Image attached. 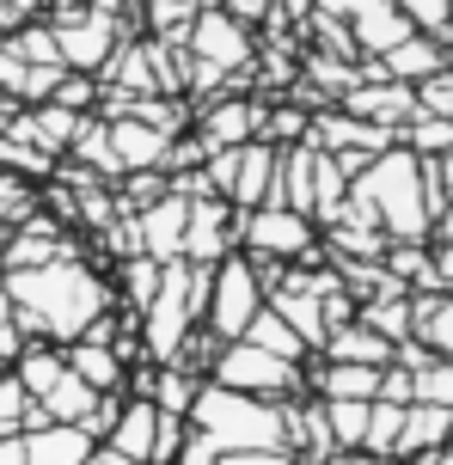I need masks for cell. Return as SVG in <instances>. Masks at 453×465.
<instances>
[{
  "instance_id": "cell-12",
  "label": "cell",
  "mask_w": 453,
  "mask_h": 465,
  "mask_svg": "<svg viewBox=\"0 0 453 465\" xmlns=\"http://www.w3.org/2000/svg\"><path fill=\"white\" fill-rule=\"evenodd\" d=\"M184 221H191V196H160L142 209V227H135V245L153 263H172L184 257Z\"/></svg>"
},
{
  "instance_id": "cell-23",
  "label": "cell",
  "mask_w": 453,
  "mask_h": 465,
  "mask_svg": "<svg viewBox=\"0 0 453 465\" xmlns=\"http://www.w3.org/2000/svg\"><path fill=\"white\" fill-rule=\"evenodd\" d=\"M80 123H86V116H80V111H68V104H44V111L19 116L13 129H19L25 141H37V153H62V147H74Z\"/></svg>"
},
{
  "instance_id": "cell-25",
  "label": "cell",
  "mask_w": 453,
  "mask_h": 465,
  "mask_svg": "<svg viewBox=\"0 0 453 465\" xmlns=\"http://www.w3.org/2000/svg\"><path fill=\"white\" fill-rule=\"evenodd\" d=\"M368 404H374V398H325V404H319L337 453H356L361 447V435H368Z\"/></svg>"
},
{
  "instance_id": "cell-4",
  "label": "cell",
  "mask_w": 453,
  "mask_h": 465,
  "mask_svg": "<svg viewBox=\"0 0 453 465\" xmlns=\"http://www.w3.org/2000/svg\"><path fill=\"white\" fill-rule=\"evenodd\" d=\"M263 301H270V288H263L258 263L251 257L227 252L215 263V276H209V337H221V343H233V337H245V325L263 312Z\"/></svg>"
},
{
  "instance_id": "cell-19",
  "label": "cell",
  "mask_w": 453,
  "mask_h": 465,
  "mask_svg": "<svg viewBox=\"0 0 453 465\" xmlns=\"http://www.w3.org/2000/svg\"><path fill=\"white\" fill-rule=\"evenodd\" d=\"M453 441V411L441 404H405V429H399V460H423Z\"/></svg>"
},
{
  "instance_id": "cell-11",
  "label": "cell",
  "mask_w": 453,
  "mask_h": 465,
  "mask_svg": "<svg viewBox=\"0 0 453 465\" xmlns=\"http://www.w3.org/2000/svg\"><path fill=\"white\" fill-rule=\"evenodd\" d=\"M343 111L361 116V123H380V129H405L410 116H417V93H410L405 80H356L350 93H343Z\"/></svg>"
},
{
  "instance_id": "cell-21",
  "label": "cell",
  "mask_w": 453,
  "mask_h": 465,
  "mask_svg": "<svg viewBox=\"0 0 453 465\" xmlns=\"http://www.w3.org/2000/svg\"><path fill=\"white\" fill-rule=\"evenodd\" d=\"M392 349L399 343H386L380 331H368L361 319H350V325H337L325 337V355L331 361H361V368H392Z\"/></svg>"
},
{
  "instance_id": "cell-24",
  "label": "cell",
  "mask_w": 453,
  "mask_h": 465,
  "mask_svg": "<svg viewBox=\"0 0 453 465\" xmlns=\"http://www.w3.org/2000/svg\"><path fill=\"white\" fill-rule=\"evenodd\" d=\"M62 373H68V361H62V349H49V343H25L19 355H13V380H19L31 398H44Z\"/></svg>"
},
{
  "instance_id": "cell-40",
  "label": "cell",
  "mask_w": 453,
  "mask_h": 465,
  "mask_svg": "<svg viewBox=\"0 0 453 465\" xmlns=\"http://www.w3.org/2000/svg\"><path fill=\"white\" fill-rule=\"evenodd\" d=\"M417 465H453V441L441 447V453H423V460H417Z\"/></svg>"
},
{
  "instance_id": "cell-34",
  "label": "cell",
  "mask_w": 453,
  "mask_h": 465,
  "mask_svg": "<svg viewBox=\"0 0 453 465\" xmlns=\"http://www.w3.org/2000/svg\"><path fill=\"white\" fill-rule=\"evenodd\" d=\"M0 221H31V190H25V178H0Z\"/></svg>"
},
{
  "instance_id": "cell-8",
  "label": "cell",
  "mask_w": 453,
  "mask_h": 465,
  "mask_svg": "<svg viewBox=\"0 0 453 465\" xmlns=\"http://www.w3.org/2000/svg\"><path fill=\"white\" fill-rule=\"evenodd\" d=\"M191 49H196V68L233 74V68H245V55H251V37H245V25H239L233 13H196V25H191Z\"/></svg>"
},
{
  "instance_id": "cell-14",
  "label": "cell",
  "mask_w": 453,
  "mask_h": 465,
  "mask_svg": "<svg viewBox=\"0 0 453 465\" xmlns=\"http://www.w3.org/2000/svg\"><path fill=\"white\" fill-rule=\"evenodd\" d=\"M49 31H55V55H62V68H98V62L111 55V19H104V6L86 13V19L49 25Z\"/></svg>"
},
{
  "instance_id": "cell-17",
  "label": "cell",
  "mask_w": 453,
  "mask_h": 465,
  "mask_svg": "<svg viewBox=\"0 0 453 465\" xmlns=\"http://www.w3.org/2000/svg\"><path fill=\"white\" fill-rule=\"evenodd\" d=\"M374 68H380V80H405V86H417V80H429V74L448 68V44H435V37H423V31H410L405 44H392Z\"/></svg>"
},
{
  "instance_id": "cell-30",
  "label": "cell",
  "mask_w": 453,
  "mask_h": 465,
  "mask_svg": "<svg viewBox=\"0 0 453 465\" xmlns=\"http://www.w3.org/2000/svg\"><path fill=\"white\" fill-rule=\"evenodd\" d=\"M410 404H441V411H453V361L429 355L423 368H410Z\"/></svg>"
},
{
  "instance_id": "cell-38",
  "label": "cell",
  "mask_w": 453,
  "mask_h": 465,
  "mask_svg": "<svg viewBox=\"0 0 453 465\" xmlns=\"http://www.w3.org/2000/svg\"><path fill=\"white\" fill-rule=\"evenodd\" d=\"M0 465H25V435H0Z\"/></svg>"
},
{
  "instance_id": "cell-2",
  "label": "cell",
  "mask_w": 453,
  "mask_h": 465,
  "mask_svg": "<svg viewBox=\"0 0 453 465\" xmlns=\"http://www.w3.org/2000/svg\"><path fill=\"white\" fill-rule=\"evenodd\" d=\"M350 196L380 221L386 239H429L435 214L423 203V160L410 147H386L350 178Z\"/></svg>"
},
{
  "instance_id": "cell-7",
  "label": "cell",
  "mask_w": 453,
  "mask_h": 465,
  "mask_svg": "<svg viewBox=\"0 0 453 465\" xmlns=\"http://www.w3.org/2000/svg\"><path fill=\"white\" fill-rule=\"evenodd\" d=\"M276 172H282V147H276V141H245V147H233V178H227V203H233V209H258V203H276Z\"/></svg>"
},
{
  "instance_id": "cell-26",
  "label": "cell",
  "mask_w": 453,
  "mask_h": 465,
  "mask_svg": "<svg viewBox=\"0 0 453 465\" xmlns=\"http://www.w3.org/2000/svg\"><path fill=\"white\" fill-rule=\"evenodd\" d=\"M319 392H325V398H380V368H361V361H325V368H319Z\"/></svg>"
},
{
  "instance_id": "cell-35",
  "label": "cell",
  "mask_w": 453,
  "mask_h": 465,
  "mask_svg": "<svg viewBox=\"0 0 453 465\" xmlns=\"http://www.w3.org/2000/svg\"><path fill=\"white\" fill-rule=\"evenodd\" d=\"M215 465H294L288 447H245V453H221Z\"/></svg>"
},
{
  "instance_id": "cell-28",
  "label": "cell",
  "mask_w": 453,
  "mask_h": 465,
  "mask_svg": "<svg viewBox=\"0 0 453 465\" xmlns=\"http://www.w3.org/2000/svg\"><path fill=\"white\" fill-rule=\"evenodd\" d=\"M245 343L270 349V355H282V361H300V355H307V343H300V337H294V325H288L282 312H270V306H263L258 319H251V325H245Z\"/></svg>"
},
{
  "instance_id": "cell-27",
  "label": "cell",
  "mask_w": 453,
  "mask_h": 465,
  "mask_svg": "<svg viewBox=\"0 0 453 465\" xmlns=\"http://www.w3.org/2000/svg\"><path fill=\"white\" fill-rule=\"evenodd\" d=\"M399 429H405V404L374 398V404H368V435H361V453H374V460H399Z\"/></svg>"
},
{
  "instance_id": "cell-39",
  "label": "cell",
  "mask_w": 453,
  "mask_h": 465,
  "mask_svg": "<svg viewBox=\"0 0 453 465\" xmlns=\"http://www.w3.org/2000/svg\"><path fill=\"white\" fill-rule=\"evenodd\" d=\"M86 465H142V460H129V453H117V447H93Z\"/></svg>"
},
{
  "instance_id": "cell-36",
  "label": "cell",
  "mask_w": 453,
  "mask_h": 465,
  "mask_svg": "<svg viewBox=\"0 0 453 465\" xmlns=\"http://www.w3.org/2000/svg\"><path fill=\"white\" fill-rule=\"evenodd\" d=\"M307 135V111H270V141H294Z\"/></svg>"
},
{
  "instance_id": "cell-18",
  "label": "cell",
  "mask_w": 453,
  "mask_h": 465,
  "mask_svg": "<svg viewBox=\"0 0 453 465\" xmlns=\"http://www.w3.org/2000/svg\"><path fill=\"white\" fill-rule=\"evenodd\" d=\"M410 337L453 361V288H435V294H410Z\"/></svg>"
},
{
  "instance_id": "cell-22",
  "label": "cell",
  "mask_w": 453,
  "mask_h": 465,
  "mask_svg": "<svg viewBox=\"0 0 453 465\" xmlns=\"http://www.w3.org/2000/svg\"><path fill=\"white\" fill-rule=\"evenodd\" d=\"M410 37V19L392 6V0H380V6H368L361 19H350V44L368 49V55H386L392 44H405Z\"/></svg>"
},
{
  "instance_id": "cell-37",
  "label": "cell",
  "mask_w": 453,
  "mask_h": 465,
  "mask_svg": "<svg viewBox=\"0 0 453 465\" xmlns=\"http://www.w3.org/2000/svg\"><path fill=\"white\" fill-rule=\"evenodd\" d=\"M435 276H441V288H453V239L435 245Z\"/></svg>"
},
{
  "instance_id": "cell-33",
  "label": "cell",
  "mask_w": 453,
  "mask_h": 465,
  "mask_svg": "<svg viewBox=\"0 0 453 465\" xmlns=\"http://www.w3.org/2000/svg\"><path fill=\"white\" fill-rule=\"evenodd\" d=\"M123 288H129V306H135V312H142L147 301H153V288H160V263H153V257H129V263H123Z\"/></svg>"
},
{
  "instance_id": "cell-41",
  "label": "cell",
  "mask_w": 453,
  "mask_h": 465,
  "mask_svg": "<svg viewBox=\"0 0 453 465\" xmlns=\"http://www.w3.org/2000/svg\"><path fill=\"white\" fill-rule=\"evenodd\" d=\"M0 368H6V361H0Z\"/></svg>"
},
{
  "instance_id": "cell-31",
  "label": "cell",
  "mask_w": 453,
  "mask_h": 465,
  "mask_svg": "<svg viewBox=\"0 0 453 465\" xmlns=\"http://www.w3.org/2000/svg\"><path fill=\"white\" fill-rule=\"evenodd\" d=\"M399 13L410 19V31H423L435 44H448V25H453V0H392Z\"/></svg>"
},
{
  "instance_id": "cell-16",
  "label": "cell",
  "mask_w": 453,
  "mask_h": 465,
  "mask_svg": "<svg viewBox=\"0 0 453 465\" xmlns=\"http://www.w3.org/2000/svg\"><path fill=\"white\" fill-rule=\"evenodd\" d=\"M153 435H160L153 398H129V404H117V422L104 429V447H117V453H129V460L153 465Z\"/></svg>"
},
{
  "instance_id": "cell-1",
  "label": "cell",
  "mask_w": 453,
  "mask_h": 465,
  "mask_svg": "<svg viewBox=\"0 0 453 465\" xmlns=\"http://www.w3.org/2000/svg\"><path fill=\"white\" fill-rule=\"evenodd\" d=\"M6 301H13V325L37 343H74L104 319V282L80 263V257H55L37 270H6Z\"/></svg>"
},
{
  "instance_id": "cell-9",
  "label": "cell",
  "mask_w": 453,
  "mask_h": 465,
  "mask_svg": "<svg viewBox=\"0 0 453 465\" xmlns=\"http://www.w3.org/2000/svg\"><path fill=\"white\" fill-rule=\"evenodd\" d=\"M239 221H233V203L227 196H191V221H184V257L191 263H221L227 245L239 239Z\"/></svg>"
},
{
  "instance_id": "cell-32",
  "label": "cell",
  "mask_w": 453,
  "mask_h": 465,
  "mask_svg": "<svg viewBox=\"0 0 453 465\" xmlns=\"http://www.w3.org/2000/svg\"><path fill=\"white\" fill-rule=\"evenodd\" d=\"M410 93H417V111H423V116H448V123H453V68L417 80Z\"/></svg>"
},
{
  "instance_id": "cell-3",
  "label": "cell",
  "mask_w": 453,
  "mask_h": 465,
  "mask_svg": "<svg viewBox=\"0 0 453 465\" xmlns=\"http://www.w3.org/2000/svg\"><path fill=\"white\" fill-rule=\"evenodd\" d=\"M191 429H202L221 453H245V447H288V429H282V404L270 398H245V392H227V386H202L191 404Z\"/></svg>"
},
{
  "instance_id": "cell-15",
  "label": "cell",
  "mask_w": 453,
  "mask_h": 465,
  "mask_svg": "<svg viewBox=\"0 0 453 465\" xmlns=\"http://www.w3.org/2000/svg\"><path fill=\"white\" fill-rule=\"evenodd\" d=\"M93 435L80 422H44V429H25V465H86L93 460Z\"/></svg>"
},
{
  "instance_id": "cell-6",
  "label": "cell",
  "mask_w": 453,
  "mask_h": 465,
  "mask_svg": "<svg viewBox=\"0 0 453 465\" xmlns=\"http://www.w3.org/2000/svg\"><path fill=\"white\" fill-rule=\"evenodd\" d=\"M233 232H239V245H245L251 263H300V257H312V245H319L312 214H294V209H282V203L245 209Z\"/></svg>"
},
{
  "instance_id": "cell-10",
  "label": "cell",
  "mask_w": 453,
  "mask_h": 465,
  "mask_svg": "<svg viewBox=\"0 0 453 465\" xmlns=\"http://www.w3.org/2000/svg\"><path fill=\"white\" fill-rule=\"evenodd\" d=\"M62 361H68V368L80 373V380H86L93 392H117V386H123V373H129L123 349L111 343V319H98V325L86 331V337H74Z\"/></svg>"
},
{
  "instance_id": "cell-29",
  "label": "cell",
  "mask_w": 453,
  "mask_h": 465,
  "mask_svg": "<svg viewBox=\"0 0 453 465\" xmlns=\"http://www.w3.org/2000/svg\"><path fill=\"white\" fill-rule=\"evenodd\" d=\"M399 135H405V147L417 153V160H441V153H453V123L448 116H423L417 111Z\"/></svg>"
},
{
  "instance_id": "cell-13",
  "label": "cell",
  "mask_w": 453,
  "mask_h": 465,
  "mask_svg": "<svg viewBox=\"0 0 453 465\" xmlns=\"http://www.w3.org/2000/svg\"><path fill=\"white\" fill-rule=\"evenodd\" d=\"M258 129H263V104H251V98H221V104L202 111L196 141H202L209 153H221V147H245V141H258Z\"/></svg>"
},
{
  "instance_id": "cell-20",
  "label": "cell",
  "mask_w": 453,
  "mask_h": 465,
  "mask_svg": "<svg viewBox=\"0 0 453 465\" xmlns=\"http://www.w3.org/2000/svg\"><path fill=\"white\" fill-rule=\"evenodd\" d=\"M166 147L172 141L153 129V123H142V116H117L111 123V153H117L123 172H147V165H160L166 160Z\"/></svg>"
},
{
  "instance_id": "cell-5",
  "label": "cell",
  "mask_w": 453,
  "mask_h": 465,
  "mask_svg": "<svg viewBox=\"0 0 453 465\" xmlns=\"http://www.w3.org/2000/svg\"><path fill=\"white\" fill-rule=\"evenodd\" d=\"M209 373H215V386H227V392L270 398V404H282V398L300 386V361H282V355H270V349L245 343V337L221 343L215 361H209Z\"/></svg>"
}]
</instances>
